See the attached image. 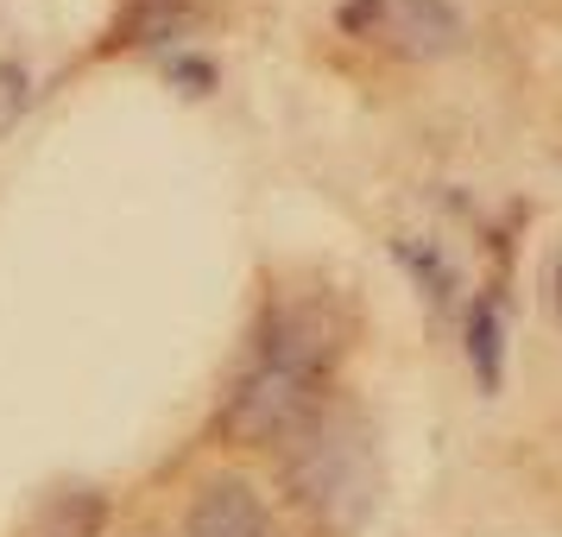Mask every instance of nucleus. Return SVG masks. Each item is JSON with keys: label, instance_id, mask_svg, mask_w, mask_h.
<instances>
[{"label": "nucleus", "instance_id": "obj_1", "mask_svg": "<svg viewBox=\"0 0 562 537\" xmlns=\"http://www.w3.org/2000/svg\"><path fill=\"white\" fill-rule=\"evenodd\" d=\"M335 355H341V316L329 298H279L254 329L247 367L228 392V411H222L228 436H240V443L291 436L323 405Z\"/></svg>", "mask_w": 562, "mask_h": 537}, {"label": "nucleus", "instance_id": "obj_2", "mask_svg": "<svg viewBox=\"0 0 562 537\" xmlns=\"http://www.w3.org/2000/svg\"><path fill=\"white\" fill-rule=\"evenodd\" d=\"M291 436H297L291 443V486H297V500L316 506L341 532L360 525L367 506H373V449H367L360 424L316 405Z\"/></svg>", "mask_w": 562, "mask_h": 537}, {"label": "nucleus", "instance_id": "obj_3", "mask_svg": "<svg viewBox=\"0 0 562 537\" xmlns=\"http://www.w3.org/2000/svg\"><path fill=\"white\" fill-rule=\"evenodd\" d=\"M341 26L385 38V45H405V52H442L456 45V13L442 0H348L341 7Z\"/></svg>", "mask_w": 562, "mask_h": 537}, {"label": "nucleus", "instance_id": "obj_4", "mask_svg": "<svg viewBox=\"0 0 562 537\" xmlns=\"http://www.w3.org/2000/svg\"><path fill=\"white\" fill-rule=\"evenodd\" d=\"M190 537H279L272 512L254 500L247 481H209L196 500H190V518H183Z\"/></svg>", "mask_w": 562, "mask_h": 537}, {"label": "nucleus", "instance_id": "obj_5", "mask_svg": "<svg viewBox=\"0 0 562 537\" xmlns=\"http://www.w3.org/2000/svg\"><path fill=\"white\" fill-rule=\"evenodd\" d=\"M468 360H474L481 385H499V373H506V304H499V291L474 298V310H468Z\"/></svg>", "mask_w": 562, "mask_h": 537}, {"label": "nucleus", "instance_id": "obj_6", "mask_svg": "<svg viewBox=\"0 0 562 537\" xmlns=\"http://www.w3.org/2000/svg\"><path fill=\"white\" fill-rule=\"evenodd\" d=\"M20 108H26V70L20 64H0V133L20 121Z\"/></svg>", "mask_w": 562, "mask_h": 537}, {"label": "nucleus", "instance_id": "obj_7", "mask_svg": "<svg viewBox=\"0 0 562 537\" xmlns=\"http://www.w3.org/2000/svg\"><path fill=\"white\" fill-rule=\"evenodd\" d=\"M550 304H557V323H562V254L550 259Z\"/></svg>", "mask_w": 562, "mask_h": 537}]
</instances>
